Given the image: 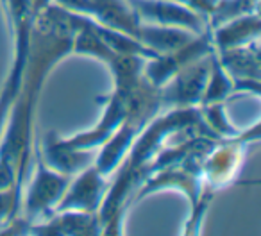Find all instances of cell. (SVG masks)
Instances as JSON below:
<instances>
[{"label": "cell", "mask_w": 261, "mask_h": 236, "mask_svg": "<svg viewBox=\"0 0 261 236\" xmlns=\"http://www.w3.org/2000/svg\"><path fill=\"white\" fill-rule=\"evenodd\" d=\"M211 54L213 52L186 65L167 84H163L160 88L161 102L177 106V108H192L199 104L202 100L204 88L210 75Z\"/></svg>", "instance_id": "1"}, {"label": "cell", "mask_w": 261, "mask_h": 236, "mask_svg": "<svg viewBox=\"0 0 261 236\" xmlns=\"http://www.w3.org/2000/svg\"><path fill=\"white\" fill-rule=\"evenodd\" d=\"M135 9L140 20H147L154 25L181 27L195 34L210 31L207 18L197 15L195 11L177 4L174 0H127Z\"/></svg>", "instance_id": "2"}, {"label": "cell", "mask_w": 261, "mask_h": 236, "mask_svg": "<svg viewBox=\"0 0 261 236\" xmlns=\"http://www.w3.org/2000/svg\"><path fill=\"white\" fill-rule=\"evenodd\" d=\"M70 182V175L61 172H52L45 167V161L38 158V168L34 174V181L27 193L25 202V220L33 224L38 217H50V211L56 207L63 193L66 192Z\"/></svg>", "instance_id": "3"}, {"label": "cell", "mask_w": 261, "mask_h": 236, "mask_svg": "<svg viewBox=\"0 0 261 236\" xmlns=\"http://www.w3.org/2000/svg\"><path fill=\"white\" fill-rule=\"evenodd\" d=\"M83 174L75 179L70 188L63 193L59 202L56 204V211H81V213H95L100 207L102 199L106 197L104 175L95 167L81 170Z\"/></svg>", "instance_id": "4"}, {"label": "cell", "mask_w": 261, "mask_h": 236, "mask_svg": "<svg viewBox=\"0 0 261 236\" xmlns=\"http://www.w3.org/2000/svg\"><path fill=\"white\" fill-rule=\"evenodd\" d=\"M58 217H48L43 224H31L29 232L34 234H98L102 231L100 218L95 213L59 211Z\"/></svg>", "instance_id": "5"}, {"label": "cell", "mask_w": 261, "mask_h": 236, "mask_svg": "<svg viewBox=\"0 0 261 236\" xmlns=\"http://www.w3.org/2000/svg\"><path fill=\"white\" fill-rule=\"evenodd\" d=\"M259 15L250 13V15L240 16V18L229 20L222 25L215 27L211 33V43L215 50H225V48L242 47V45L252 43L259 36Z\"/></svg>", "instance_id": "6"}, {"label": "cell", "mask_w": 261, "mask_h": 236, "mask_svg": "<svg viewBox=\"0 0 261 236\" xmlns=\"http://www.w3.org/2000/svg\"><path fill=\"white\" fill-rule=\"evenodd\" d=\"M222 68L234 81H259V47L257 40L242 47L215 50ZM232 81V83H234Z\"/></svg>", "instance_id": "7"}, {"label": "cell", "mask_w": 261, "mask_h": 236, "mask_svg": "<svg viewBox=\"0 0 261 236\" xmlns=\"http://www.w3.org/2000/svg\"><path fill=\"white\" fill-rule=\"evenodd\" d=\"M195 36V33L181 29V27H165L154 25V23H147V25L142 23L136 33V40L158 56L168 54V52L185 47Z\"/></svg>", "instance_id": "8"}, {"label": "cell", "mask_w": 261, "mask_h": 236, "mask_svg": "<svg viewBox=\"0 0 261 236\" xmlns=\"http://www.w3.org/2000/svg\"><path fill=\"white\" fill-rule=\"evenodd\" d=\"M45 154H47V163L54 170L66 175L84 170L91 160V149H72L54 133L48 135L45 143Z\"/></svg>", "instance_id": "9"}, {"label": "cell", "mask_w": 261, "mask_h": 236, "mask_svg": "<svg viewBox=\"0 0 261 236\" xmlns=\"http://www.w3.org/2000/svg\"><path fill=\"white\" fill-rule=\"evenodd\" d=\"M240 161V152L234 145H225L220 150H213L210 156L202 160V174L213 186H220L231 179L236 172V165Z\"/></svg>", "instance_id": "10"}, {"label": "cell", "mask_w": 261, "mask_h": 236, "mask_svg": "<svg viewBox=\"0 0 261 236\" xmlns=\"http://www.w3.org/2000/svg\"><path fill=\"white\" fill-rule=\"evenodd\" d=\"M232 91V79L229 73L222 68L220 61H218L217 54H211V66H210V75L206 81V88H204L202 100L200 104H215V102H222L229 93Z\"/></svg>", "instance_id": "11"}, {"label": "cell", "mask_w": 261, "mask_h": 236, "mask_svg": "<svg viewBox=\"0 0 261 236\" xmlns=\"http://www.w3.org/2000/svg\"><path fill=\"white\" fill-rule=\"evenodd\" d=\"M257 4L259 0H217L213 11L207 16V27L215 29L229 20L257 13Z\"/></svg>", "instance_id": "12"}, {"label": "cell", "mask_w": 261, "mask_h": 236, "mask_svg": "<svg viewBox=\"0 0 261 236\" xmlns=\"http://www.w3.org/2000/svg\"><path fill=\"white\" fill-rule=\"evenodd\" d=\"M174 2L192 9V11H195L197 15L204 16V18L210 16V13L213 11L215 4H217V0H174Z\"/></svg>", "instance_id": "13"}]
</instances>
